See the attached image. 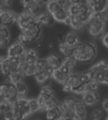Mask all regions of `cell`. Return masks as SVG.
I'll use <instances>...</instances> for the list:
<instances>
[{
    "label": "cell",
    "instance_id": "6da1fadb",
    "mask_svg": "<svg viewBox=\"0 0 108 120\" xmlns=\"http://www.w3.org/2000/svg\"><path fill=\"white\" fill-rule=\"evenodd\" d=\"M97 54V47L95 44L90 42H80L74 49L72 55L77 62L88 63L92 61Z\"/></svg>",
    "mask_w": 108,
    "mask_h": 120
},
{
    "label": "cell",
    "instance_id": "7a4b0ae2",
    "mask_svg": "<svg viewBox=\"0 0 108 120\" xmlns=\"http://www.w3.org/2000/svg\"><path fill=\"white\" fill-rule=\"evenodd\" d=\"M0 96L1 99L6 100L12 106L15 104L20 98L15 84L10 82L1 84L0 86Z\"/></svg>",
    "mask_w": 108,
    "mask_h": 120
},
{
    "label": "cell",
    "instance_id": "3957f363",
    "mask_svg": "<svg viewBox=\"0 0 108 120\" xmlns=\"http://www.w3.org/2000/svg\"><path fill=\"white\" fill-rule=\"evenodd\" d=\"M82 104H84L82 100L76 97L70 96L59 103L58 108L63 113V115L71 116L76 109Z\"/></svg>",
    "mask_w": 108,
    "mask_h": 120
},
{
    "label": "cell",
    "instance_id": "277c9868",
    "mask_svg": "<svg viewBox=\"0 0 108 120\" xmlns=\"http://www.w3.org/2000/svg\"><path fill=\"white\" fill-rule=\"evenodd\" d=\"M21 60L8 57H1L0 60L1 70L4 76L9 77L13 73L18 69Z\"/></svg>",
    "mask_w": 108,
    "mask_h": 120
},
{
    "label": "cell",
    "instance_id": "5b68a950",
    "mask_svg": "<svg viewBox=\"0 0 108 120\" xmlns=\"http://www.w3.org/2000/svg\"><path fill=\"white\" fill-rule=\"evenodd\" d=\"M108 67V63L103 60H100L92 66L88 72L90 74L92 80L99 84L104 83V73Z\"/></svg>",
    "mask_w": 108,
    "mask_h": 120
},
{
    "label": "cell",
    "instance_id": "8992f818",
    "mask_svg": "<svg viewBox=\"0 0 108 120\" xmlns=\"http://www.w3.org/2000/svg\"><path fill=\"white\" fill-rule=\"evenodd\" d=\"M106 24L102 20L100 17L94 15L87 24V28L89 33L94 38H100L103 36Z\"/></svg>",
    "mask_w": 108,
    "mask_h": 120
},
{
    "label": "cell",
    "instance_id": "52a82bcc",
    "mask_svg": "<svg viewBox=\"0 0 108 120\" xmlns=\"http://www.w3.org/2000/svg\"><path fill=\"white\" fill-rule=\"evenodd\" d=\"M71 4L68 8V12L70 16L80 17L89 12L90 10L89 9L87 3L84 1L72 0L70 1Z\"/></svg>",
    "mask_w": 108,
    "mask_h": 120
},
{
    "label": "cell",
    "instance_id": "ba28073f",
    "mask_svg": "<svg viewBox=\"0 0 108 120\" xmlns=\"http://www.w3.org/2000/svg\"><path fill=\"white\" fill-rule=\"evenodd\" d=\"M28 41L29 44L36 41L41 37L42 26L37 22L30 24L25 30L22 31Z\"/></svg>",
    "mask_w": 108,
    "mask_h": 120
},
{
    "label": "cell",
    "instance_id": "9c48e42d",
    "mask_svg": "<svg viewBox=\"0 0 108 120\" xmlns=\"http://www.w3.org/2000/svg\"><path fill=\"white\" fill-rule=\"evenodd\" d=\"M22 3L25 11L37 16L40 14L44 6H46V3L39 0H23L22 1Z\"/></svg>",
    "mask_w": 108,
    "mask_h": 120
},
{
    "label": "cell",
    "instance_id": "30bf717a",
    "mask_svg": "<svg viewBox=\"0 0 108 120\" xmlns=\"http://www.w3.org/2000/svg\"><path fill=\"white\" fill-rule=\"evenodd\" d=\"M38 101L41 108L42 111H49L52 109H57L58 107L59 103L57 99L54 96L48 97L39 94L38 97Z\"/></svg>",
    "mask_w": 108,
    "mask_h": 120
},
{
    "label": "cell",
    "instance_id": "8fae6325",
    "mask_svg": "<svg viewBox=\"0 0 108 120\" xmlns=\"http://www.w3.org/2000/svg\"><path fill=\"white\" fill-rule=\"evenodd\" d=\"M18 15L12 10H0L1 26L9 27L17 22Z\"/></svg>",
    "mask_w": 108,
    "mask_h": 120
},
{
    "label": "cell",
    "instance_id": "7c38bea8",
    "mask_svg": "<svg viewBox=\"0 0 108 120\" xmlns=\"http://www.w3.org/2000/svg\"><path fill=\"white\" fill-rule=\"evenodd\" d=\"M25 51L26 49L23 44L19 41L16 42L8 47L7 56L12 58L22 60L23 58Z\"/></svg>",
    "mask_w": 108,
    "mask_h": 120
},
{
    "label": "cell",
    "instance_id": "4fadbf2b",
    "mask_svg": "<svg viewBox=\"0 0 108 120\" xmlns=\"http://www.w3.org/2000/svg\"><path fill=\"white\" fill-rule=\"evenodd\" d=\"M36 22V16L31 14L28 12L25 11L18 15L17 23L19 28L23 31L30 24Z\"/></svg>",
    "mask_w": 108,
    "mask_h": 120
},
{
    "label": "cell",
    "instance_id": "5bb4252c",
    "mask_svg": "<svg viewBox=\"0 0 108 120\" xmlns=\"http://www.w3.org/2000/svg\"><path fill=\"white\" fill-rule=\"evenodd\" d=\"M86 3L94 15L101 14L108 6V0H89Z\"/></svg>",
    "mask_w": 108,
    "mask_h": 120
},
{
    "label": "cell",
    "instance_id": "9a60e30c",
    "mask_svg": "<svg viewBox=\"0 0 108 120\" xmlns=\"http://www.w3.org/2000/svg\"><path fill=\"white\" fill-rule=\"evenodd\" d=\"M81 85L82 84L80 83L76 74H73L70 75L67 83L65 85L63 86V90L65 92L76 93L77 90L79 88Z\"/></svg>",
    "mask_w": 108,
    "mask_h": 120
},
{
    "label": "cell",
    "instance_id": "2e32d148",
    "mask_svg": "<svg viewBox=\"0 0 108 120\" xmlns=\"http://www.w3.org/2000/svg\"><path fill=\"white\" fill-rule=\"evenodd\" d=\"M82 100L85 106H95L100 101V96L98 92L87 91L82 94Z\"/></svg>",
    "mask_w": 108,
    "mask_h": 120
},
{
    "label": "cell",
    "instance_id": "e0dca14e",
    "mask_svg": "<svg viewBox=\"0 0 108 120\" xmlns=\"http://www.w3.org/2000/svg\"><path fill=\"white\" fill-rule=\"evenodd\" d=\"M13 107L17 109L23 114L25 120L32 115L29 104V99L26 98H20L18 101L14 105H13Z\"/></svg>",
    "mask_w": 108,
    "mask_h": 120
},
{
    "label": "cell",
    "instance_id": "ac0fdd59",
    "mask_svg": "<svg viewBox=\"0 0 108 120\" xmlns=\"http://www.w3.org/2000/svg\"><path fill=\"white\" fill-rule=\"evenodd\" d=\"M22 60L24 63L28 66H34L39 60L38 52L36 50L33 49H26L25 53Z\"/></svg>",
    "mask_w": 108,
    "mask_h": 120
},
{
    "label": "cell",
    "instance_id": "d6986e66",
    "mask_svg": "<svg viewBox=\"0 0 108 120\" xmlns=\"http://www.w3.org/2000/svg\"><path fill=\"white\" fill-rule=\"evenodd\" d=\"M55 21L58 22L64 23L66 25H70L71 16L68 12V9L62 8L58 13L53 15Z\"/></svg>",
    "mask_w": 108,
    "mask_h": 120
},
{
    "label": "cell",
    "instance_id": "ffe728a7",
    "mask_svg": "<svg viewBox=\"0 0 108 120\" xmlns=\"http://www.w3.org/2000/svg\"><path fill=\"white\" fill-rule=\"evenodd\" d=\"M36 22L41 25H51L54 23L55 20L51 14L47 12L40 13L36 16Z\"/></svg>",
    "mask_w": 108,
    "mask_h": 120
},
{
    "label": "cell",
    "instance_id": "44dd1931",
    "mask_svg": "<svg viewBox=\"0 0 108 120\" xmlns=\"http://www.w3.org/2000/svg\"><path fill=\"white\" fill-rule=\"evenodd\" d=\"M64 42L69 47L74 49L81 42L79 38L74 32H69L65 36Z\"/></svg>",
    "mask_w": 108,
    "mask_h": 120
},
{
    "label": "cell",
    "instance_id": "7402d4cb",
    "mask_svg": "<svg viewBox=\"0 0 108 120\" xmlns=\"http://www.w3.org/2000/svg\"><path fill=\"white\" fill-rule=\"evenodd\" d=\"M46 6L47 8V11L50 14L54 15L58 12L62 8H64L61 4L60 0H52L46 2Z\"/></svg>",
    "mask_w": 108,
    "mask_h": 120
},
{
    "label": "cell",
    "instance_id": "603a6c76",
    "mask_svg": "<svg viewBox=\"0 0 108 120\" xmlns=\"http://www.w3.org/2000/svg\"><path fill=\"white\" fill-rule=\"evenodd\" d=\"M49 66L54 69L55 71L60 69L63 64V60L60 57L57 55H51L46 58Z\"/></svg>",
    "mask_w": 108,
    "mask_h": 120
},
{
    "label": "cell",
    "instance_id": "cb8c5ba5",
    "mask_svg": "<svg viewBox=\"0 0 108 120\" xmlns=\"http://www.w3.org/2000/svg\"><path fill=\"white\" fill-rule=\"evenodd\" d=\"M54 71H55V70L54 69H52L51 67L48 66L44 72L35 77V79L37 81V82L39 83H43L45 82H46L50 78H52Z\"/></svg>",
    "mask_w": 108,
    "mask_h": 120
},
{
    "label": "cell",
    "instance_id": "d4e9b609",
    "mask_svg": "<svg viewBox=\"0 0 108 120\" xmlns=\"http://www.w3.org/2000/svg\"><path fill=\"white\" fill-rule=\"evenodd\" d=\"M48 66H49V65H48L46 59L45 60H39L33 66L35 77L44 72Z\"/></svg>",
    "mask_w": 108,
    "mask_h": 120
},
{
    "label": "cell",
    "instance_id": "484cf974",
    "mask_svg": "<svg viewBox=\"0 0 108 120\" xmlns=\"http://www.w3.org/2000/svg\"><path fill=\"white\" fill-rule=\"evenodd\" d=\"M70 75H66L62 72L59 69L55 70L54 72L52 78L62 86L65 85L69 80Z\"/></svg>",
    "mask_w": 108,
    "mask_h": 120
},
{
    "label": "cell",
    "instance_id": "4316f807",
    "mask_svg": "<svg viewBox=\"0 0 108 120\" xmlns=\"http://www.w3.org/2000/svg\"><path fill=\"white\" fill-rule=\"evenodd\" d=\"M63 116V113L58 107L57 109L46 112V118L47 120H60Z\"/></svg>",
    "mask_w": 108,
    "mask_h": 120
},
{
    "label": "cell",
    "instance_id": "83f0119b",
    "mask_svg": "<svg viewBox=\"0 0 108 120\" xmlns=\"http://www.w3.org/2000/svg\"><path fill=\"white\" fill-rule=\"evenodd\" d=\"M17 90L18 94L20 98H25L28 94V87L23 80H21L15 84Z\"/></svg>",
    "mask_w": 108,
    "mask_h": 120
},
{
    "label": "cell",
    "instance_id": "f1b7e54d",
    "mask_svg": "<svg viewBox=\"0 0 108 120\" xmlns=\"http://www.w3.org/2000/svg\"><path fill=\"white\" fill-rule=\"evenodd\" d=\"M69 26L75 30H81L84 28V27L85 25L81 22L79 17L71 16Z\"/></svg>",
    "mask_w": 108,
    "mask_h": 120
},
{
    "label": "cell",
    "instance_id": "f546056e",
    "mask_svg": "<svg viewBox=\"0 0 108 120\" xmlns=\"http://www.w3.org/2000/svg\"><path fill=\"white\" fill-rule=\"evenodd\" d=\"M25 77H26L23 72L22 70L20 69L19 68H18V69L14 73H13L9 78L10 82L15 84L16 83L22 80V79Z\"/></svg>",
    "mask_w": 108,
    "mask_h": 120
},
{
    "label": "cell",
    "instance_id": "4dcf8cb0",
    "mask_svg": "<svg viewBox=\"0 0 108 120\" xmlns=\"http://www.w3.org/2000/svg\"><path fill=\"white\" fill-rule=\"evenodd\" d=\"M58 49L61 53L65 56V57L72 55L74 50V49L69 47L65 42H62L59 44Z\"/></svg>",
    "mask_w": 108,
    "mask_h": 120
},
{
    "label": "cell",
    "instance_id": "1f68e13d",
    "mask_svg": "<svg viewBox=\"0 0 108 120\" xmlns=\"http://www.w3.org/2000/svg\"><path fill=\"white\" fill-rule=\"evenodd\" d=\"M29 104H30L31 114L36 113L42 111V109L40 107V105L37 98L36 99H35V98L29 99Z\"/></svg>",
    "mask_w": 108,
    "mask_h": 120
},
{
    "label": "cell",
    "instance_id": "d6a6232c",
    "mask_svg": "<svg viewBox=\"0 0 108 120\" xmlns=\"http://www.w3.org/2000/svg\"><path fill=\"white\" fill-rule=\"evenodd\" d=\"M77 77L80 83L82 85H87L89 83H90L91 81L92 80V77H91L90 74H89V72H82L76 74Z\"/></svg>",
    "mask_w": 108,
    "mask_h": 120
},
{
    "label": "cell",
    "instance_id": "836d02e7",
    "mask_svg": "<svg viewBox=\"0 0 108 120\" xmlns=\"http://www.w3.org/2000/svg\"><path fill=\"white\" fill-rule=\"evenodd\" d=\"M13 106L6 100L1 99L0 102V113L1 115L12 110Z\"/></svg>",
    "mask_w": 108,
    "mask_h": 120
},
{
    "label": "cell",
    "instance_id": "e575fe53",
    "mask_svg": "<svg viewBox=\"0 0 108 120\" xmlns=\"http://www.w3.org/2000/svg\"><path fill=\"white\" fill-rule=\"evenodd\" d=\"M77 62V61H76V60L74 58V57L73 55L65 57V59L63 60V63L71 69H73L75 65L76 64Z\"/></svg>",
    "mask_w": 108,
    "mask_h": 120
},
{
    "label": "cell",
    "instance_id": "d590c367",
    "mask_svg": "<svg viewBox=\"0 0 108 120\" xmlns=\"http://www.w3.org/2000/svg\"><path fill=\"white\" fill-rule=\"evenodd\" d=\"M104 110L102 109H95L90 113V120H100L104 113Z\"/></svg>",
    "mask_w": 108,
    "mask_h": 120
},
{
    "label": "cell",
    "instance_id": "8d00e7d4",
    "mask_svg": "<svg viewBox=\"0 0 108 120\" xmlns=\"http://www.w3.org/2000/svg\"><path fill=\"white\" fill-rule=\"evenodd\" d=\"M40 94L44 96L48 97L54 96V91L49 86H46L42 87L41 90Z\"/></svg>",
    "mask_w": 108,
    "mask_h": 120
},
{
    "label": "cell",
    "instance_id": "74e56055",
    "mask_svg": "<svg viewBox=\"0 0 108 120\" xmlns=\"http://www.w3.org/2000/svg\"><path fill=\"white\" fill-rule=\"evenodd\" d=\"M12 112L14 115V120H25V118L23 114L19 110L13 107Z\"/></svg>",
    "mask_w": 108,
    "mask_h": 120
},
{
    "label": "cell",
    "instance_id": "f35d334b",
    "mask_svg": "<svg viewBox=\"0 0 108 120\" xmlns=\"http://www.w3.org/2000/svg\"><path fill=\"white\" fill-rule=\"evenodd\" d=\"M99 88V83L96 82L92 80L90 83L87 85V91L96 92Z\"/></svg>",
    "mask_w": 108,
    "mask_h": 120
},
{
    "label": "cell",
    "instance_id": "ab89813d",
    "mask_svg": "<svg viewBox=\"0 0 108 120\" xmlns=\"http://www.w3.org/2000/svg\"><path fill=\"white\" fill-rule=\"evenodd\" d=\"M59 70L62 72L63 74H64L65 75H71L73 73V69L69 68L68 66H66L65 64H64L63 63L62 64V65L61 66V67L60 68Z\"/></svg>",
    "mask_w": 108,
    "mask_h": 120
},
{
    "label": "cell",
    "instance_id": "60d3db41",
    "mask_svg": "<svg viewBox=\"0 0 108 120\" xmlns=\"http://www.w3.org/2000/svg\"><path fill=\"white\" fill-rule=\"evenodd\" d=\"M11 5V1L9 0H1L0 1V10L9 9Z\"/></svg>",
    "mask_w": 108,
    "mask_h": 120
},
{
    "label": "cell",
    "instance_id": "b9f144b4",
    "mask_svg": "<svg viewBox=\"0 0 108 120\" xmlns=\"http://www.w3.org/2000/svg\"><path fill=\"white\" fill-rule=\"evenodd\" d=\"M0 37L10 38V32L7 27L1 26L0 28Z\"/></svg>",
    "mask_w": 108,
    "mask_h": 120
},
{
    "label": "cell",
    "instance_id": "7bdbcfd3",
    "mask_svg": "<svg viewBox=\"0 0 108 120\" xmlns=\"http://www.w3.org/2000/svg\"><path fill=\"white\" fill-rule=\"evenodd\" d=\"M10 38L0 37V47L1 49L6 48L9 44Z\"/></svg>",
    "mask_w": 108,
    "mask_h": 120
},
{
    "label": "cell",
    "instance_id": "ee69618b",
    "mask_svg": "<svg viewBox=\"0 0 108 120\" xmlns=\"http://www.w3.org/2000/svg\"><path fill=\"white\" fill-rule=\"evenodd\" d=\"M106 25L108 24V6L101 14L98 15Z\"/></svg>",
    "mask_w": 108,
    "mask_h": 120
},
{
    "label": "cell",
    "instance_id": "f6af8a7d",
    "mask_svg": "<svg viewBox=\"0 0 108 120\" xmlns=\"http://www.w3.org/2000/svg\"><path fill=\"white\" fill-rule=\"evenodd\" d=\"M1 116L3 117V120H14L12 110L6 113H4Z\"/></svg>",
    "mask_w": 108,
    "mask_h": 120
},
{
    "label": "cell",
    "instance_id": "bcb514c9",
    "mask_svg": "<svg viewBox=\"0 0 108 120\" xmlns=\"http://www.w3.org/2000/svg\"><path fill=\"white\" fill-rule=\"evenodd\" d=\"M102 107L104 110L108 113V97L102 101Z\"/></svg>",
    "mask_w": 108,
    "mask_h": 120
},
{
    "label": "cell",
    "instance_id": "7dc6e473",
    "mask_svg": "<svg viewBox=\"0 0 108 120\" xmlns=\"http://www.w3.org/2000/svg\"><path fill=\"white\" fill-rule=\"evenodd\" d=\"M102 42L104 46L108 48V33L105 34L102 37Z\"/></svg>",
    "mask_w": 108,
    "mask_h": 120
},
{
    "label": "cell",
    "instance_id": "c3c4849f",
    "mask_svg": "<svg viewBox=\"0 0 108 120\" xmlns=\"http://www.w3.org/2000/svg\"><path fill=\"white\" fill-rule=\"evenodd\" d=\"M104 83L108 84V67L106 68L104 73Z\"/></svg>",
    "mask_w": 108,
    "mask_h": 120
},
{
    "label": "cell",
    "instance_id": "681fc988",
    "mask_svg": "<svg viewBox=\"0 0 108 120\" xmlns=\"http://www.w3.org/2000/svg\"><path fill=\"white\" fill-rule=\"evenodd\" d=\"M60 120H73L72 119V118L71 116H63L62 117V118L60 119Z\"/></svg>",
    "mask_w": 108,
    "mask_h": 120
},
{
    "label": "cell",
    "instance_id": "f907efd6",
    "mask_svg": "<svg viewBox=\"0 0 108 120\" xmlns=\"http://www.w3.org/2000/svg\"><path fill=\"white\" fill-rule=\"evenodd\" d=\"M108 120V116L107 117V118H106V120Z\"/></svg>",
    "mask_w": 108,
    "mask_h": 120
},
{
    "label": "cell",
    "instance_id": "816d5d0a",
    "mask_svg": "<svg viewBox=\"0 0 108 120\" xmlns=\"http://www.w3.org/2000/svg\"></svg>",
    "mask_w": 108,
    "mask_h": 120
}]
</instances>
